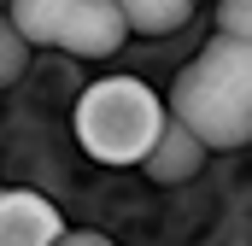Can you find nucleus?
Segmentation results:
<instances>
[{
  "label": "nucleus",
  "mask_w": 252,
  "mask_h": 246,
  "mask_svg": "<svg viewBox=\"0 0 252 246\" xmlns=\"http://www.w3.org/2000/svg\"><path fill=\"white\" fill-rule=\"evenodd\" d=\"M217 30L252 41V0H217Z\"/></svg>",
  "instance_id": "6e6552de"
},
{
  "label": "nucleus",
  "mask_w": 252,
  "mask_h": 246,
  "mask_svg": "<svg viewBox=\"0 0 252 246\" xmlns=\"http://www.w3.org/2000/svg\"><path fill=\"white\" fill-rule=\"evenodd\" d=\"M170 123V106L141 82V76H100L76 94V112H70V129H76V147L94 158V164H147V153L158 147Z\"/></svg>",
  "instance_id": "f03ea898"
},
{
  "label": "nucleus",
  "mask_w": 252,
  "mask_h": 246,
  "mask_svg": "<svg viewBox=\"0 0 252 246\" xmlns=\"http://www.w3.org/2000/svg\"><path fill=\"white\" fill-rule=\"evenodd\" d=\"M12 24L35 47H59L76 59H112L129 41V18L118 0H12Z\"/></svg>",
  "instance_id": "7ed1b4c3"
},
{
  "label": "nucleus",
  "mask_w": 252,
  "mask_h": 246,
  "mask_svg": "<svg viewBox=\"0 0 252 246\" xmlns=\"http://www.w3.org/2000/svg\"><path fill=\"white\" fill-rule=\"evenodd\" d=\"M170 112L211 153L247 147L252 141V41L217 30L193 53V64L170 82Z\"/></svg>",
  "instance_id": "f257e3e1"
},
{
  "label": "nucleus",
  "mask_w": 252,
  "mask_h": 246,
  "mask_svg": "<svg viewBox=\"0 0 252 246\" xmlns=\"http://www.w3.org/2000/svg\"><path fill=\"white\" fill-rule=\"evenodd\" d=\"M64 217L59 205L35 187H6L0 193V246H59Z\"/></svg>",
  "instance_id": "20e7f679"
},
{
  "label": "nucleus",
  "mask_w": 252,
  "mask_h": 246,
  "mask_svg": "<svg viewBox=\"0 0 252 246\" xmlns=\"http://www.w3.org/2000/svg\"><path fill=\"white\" fill-rule=\"evenodd\" d=\"M59 246H112V241H106V235H94V229H64Z\"/></svg>",
  "instance_id": "1a4fd4ad"
},
{
  "label": "nucleus",
  "mask_w": 252,
  "mask_h": 246,
  "mask_svg": "<svg viewBox=\"0 0 252 246\" xmlns=\"http://www.w3.org/2000/svg\"><path fill=\"white\" fill-rule=\"evenodd\" d=\"M118 6H124L129 30H141V35H170L193 12V0H118Z\"/></svg>",
  "instance_id": "423d86ee"
},
{
  "label": "nucleus",
  "mask_w": 252,
  "mask_h": 246,
  "mask_svg": "<svg viewBox=\"0 0 252 246\" xmlns=\"http://www.w3.org/2000/svg\"><path fill=\"white\" fill-rule=\"evenodd\" d=\"M205 153H211V147H205V141L193 135L188 123L170 112L164 135H158V147L147 153V164H141V170H147L153 182H164V187H170V182H188V176H199V170H205Z\"/></svg>",
  "instance_id": "39448f33"
},
{
  "label": "nucleus",
  "mask_w": 252,
  "mask_h": 246,
  "mask_svg": "<svg viewBox=\"0 0 252 246\" xmlns=\"http://www.w3.org/2000/svg\"><path fill=\"white\" fill-rule=\"evenodd\" d=\"M30 47H35V41H30V35H24V30L6 18V30H0V82H18V76H24Z\"/></svg>",
  "instance_id": "0eeeda50"
}]
</instances>
